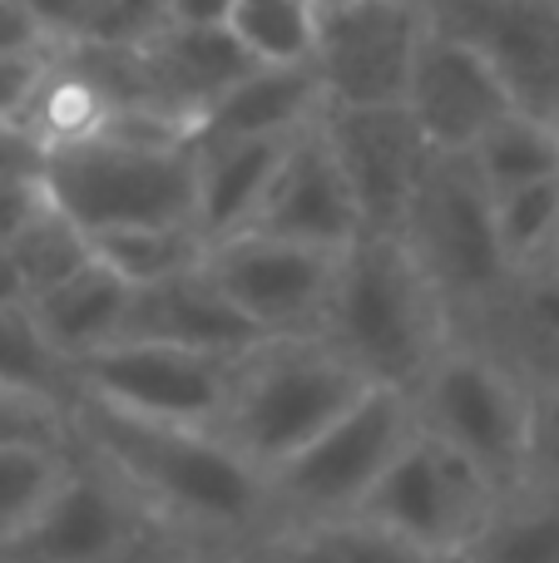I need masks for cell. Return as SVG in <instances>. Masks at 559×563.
<instances>
[{"instance_id":"1","label":"cell","mask_w":559,"mask_h":563,"mask_svg":"<svg viewBox=\"0 0 559 563\" xmlns=\"http://www.w3.org/2000/svg\"><path fill=\"white\" fill-rule=\"evenodd\" d=\"M69 430L204 554L228 559L273 529L263 470L213 430L129 416L85 396H69Z\"/></svg>"},{"instance_id":"2","label":"cell","mask_w":559,"mask_h":563,"mask_svg":"<svg viewBox=\"0 0 559 563\" xmlns=\"http://www.w3.org/2000/svg\"><path fill=\"white\" fill-rule=\"evenodd\" d=\"M40 178L85 233L194 223V124L164 109H114L99 134L45 148Z\"/></svg>"},{"instance_id":"3","label":"cell","mask_w":559,"mask_h":563,"mask_svg":"<svg viewBox=\"0 0 559 563\" xmlns=\"http://www.w3.org/2000/svg\"><path fill=\"white\" fill-rule=\"evenodd\" d=\"M317 336L372 386L412 390L451 341V311L396 233H362L342 247Z\"/></svg>"},{"instance_id":"4","label":"cell","mask_w":559,"mask_h":563,"mask_svg":"<svg viewBox=\"0 0 559 563\" xmlns=\"http://www.w3.org/2000/svg\"><path fill=\"white\" fill-rule=\"evenodd\" d=\"M366 386L372 380L322 336H257L238 351L213 435H223L257 470H273L327 420L342 416Z\"/></svg>"},{"instance_id":"5","label":"cell","mask_w":559,"mask_h":563,"mask_svg":"<svg viewBox=\"0 0 559 563\" xmlns=\"http://www.w3.org/2000/svg\"><path fill=\"white\" fill-rule=\"evenodd\" d=\"M184 554L204 549L188 544L105 460L75 440L65 479L45 509L0 549V563H174Z\"/></svg>"},{"instance_id":"6","label":"cell","mask_w":559,"mask_h":563,"mask_svg":"<svg viewBox=\"0 0 559 563\" xmlns=\"http://www.w3.org/2000/svg\"><path fill=\"white\" fill-rule=\"evenodd\" d=\"M416 430L412 396L396 386H366L337 420H327L307 445L263 470L267 505L277 525H322L357 515L366 489L382 479L392 455Z\"/></svg>"},{"instance_id":"7","label":"cell","mask_w":559,"mask_h":563,"mask_svg":"<svg viewBox=\"0 0 559 563\" xmlns=\"http://www.w3.org/2000/svg\"><path fill=\"white\" fill-rule=\"evenodd\" d=\"M406 396H412L416 430L465 455L501 489L530 475L535 390L495 356L465 341H446L441 356Z\"/></svg>"},{"instance_id":"8","label":"cell","mask_w":559,"mask_h":563,"mask_svg":"<svg viewBox=\"0 0 559 563\" xmlns=\"http://www.w3.org/2000/svg\"><path fill=\"white\" fill-rule=\"evenodd\" d=\"M396 238L421 263L431 287L441 291L451 327L471 317L485 297H495L501 282L511 277V263H505L501 238H495L491 188L475 174L471 154L431 148Z\"/></svg>"},{"instance_id":"9","label":"cell","mask_w":559,"mask_h":563,"mask_svg":"<svg viewBox=\"0 0 559 563\" xmlns=\"http://www.w3.org/2000/svg\"><path fill=\"white\" fill-rule=\"evenodd\" d=\"M233 361L238 356H223V351L119 336L79 356L69 376H75V396L99 400V406L213 430L223 416L228 386H233Z\"/></svg>"},{"instance_id":"10","label":"cell","mask_w":559,"mask_h":563,"mask_svg":"<svg viewBox=\"0 0 559 563\" xmlns=\"http://www.w3.org/2000/svg\"><path fill=\"white\" fill-rule=\"evenodd\" d=\"M495 495H501V485L485 470H475L471 460L456 455L451 445H441L426 430H412L406 445L392 455V465L382 470V479L366 489L357 515L451 559L475 539Z\"/></svg>"},{"instance_id":"11","label":"cell","mask_w":559,"mask_h":563,"mask_svg":"<svg viewBox=\"0 0 559 563\" xmlns=\"http://www.w3.org/2000/svg\"><path fill=\"white\" fill-rule=\"evenodd\" d=\"M342 247H317L273 238L257 228L218 238L204 247V267L228 291L257 336H317L327 297H332Z\"/></svg>"},{"instance_id":"12","label":"cell","mask_w":559,"mask_h":563,"mask_svg":"<svg viewBox=\"0 0 559 563\" xmlns=\"http://www.w3.org/2000/svg\"><path fill=\"white\" fill-rule=\"evenodd\" d=\"M426 20L416 0H342L317 10L313 69L327 104H396Z\"/></svg>"},{"instance_id":"13","label":"cell","mask_w":559,"mask_h":563,"mask_svg":"<svg viewBox=\"0 0 559 563\" xmlns=\"http://www.w3.org/2000/svg\"><path fill=\"white\" fill-rule=\"evenodd\" d=\"M431 35L481 49L515 109L559 114V0H416Z\"/></svg>"},{"instance_id":"14","label":"cell","mask_w":559,"mask_h":563,"mask_svg":"<svg viewBox=\"0 0 559 563\" xmlns=\"http://www.w3.org/2000/svg\"><path fill=\"white\" fill-rule=\"evenodd\" d=\"M317 119L362 208V233H396L416 194V178L431 158V139L421 134L412 109L402 99L396 104H322Z\"/></svg>"},{"instance_id":"15","label":"cell","mask_w":559,"mask_h":563,"mask_svg":"<svg viewBox=\"0 0 559 563\" xmlns=\"http://www.w3.org/2000/svg\"><path fill=\"white\" fill-rule=\"evenodd\" d=\"M248 228L317 247H347L352 238H362V208H357L352 184H347L332 144H327L322 119L303 124L283 144V158H277L273 178L263 188V203H257Z\"/></svg>"},{"instance_id":"16","label":"cell","mask_w":559,"mask_h":563,"mask_svg":"<svg viewBox=\"0 0 559 563\" xmlns=\"http://www.w3.org/2000/svg\"><path fill=\"white\" fill-rule=\"evenodd\" d=\"M402 104L412 109L431 148H451V154H465L505 109H515L481 49L431 35V30L421 35V49L412 59Z\"/></svg>"},{"instance_id":"17","label":"cell","mask_w":559,"mask_h":563,"mask_svg":"<svg viewBox=\"0 0 559 563\" xmlns=\"http://www.w3.org/2000/svg\"><path fill=\"white\" fill-rule=\"evenodd\" d=\"M451 341L495 356L530 390L559 380V267H515L495 297L451 327Z\"/></svg>"},{"instance_id":"18","label":"cell","mask_w":559,"mask_h":563,"mask_svg":"<svg viewBox=\"0 0 559 563\" xmlns=\"http://www.w3.org/2000/svg\"><path fill=\"white\" fill-rule=\"evenodd\" d=\"M119 336L174 341V346L238 356V351H248L257 341V331H253V321L228 301V291L218 287L213 273L204 267V257H198L194 267H178V273H168V277L129 287V307H124Z\"/></svg>"},{"instance_id":"19","label":"cell","mask_w":559,"mask_h":563,"mask_svg":"<svg viewBox=\"0 0 559 563\" xmlns=\"http://www.w3.org/2000/svg\"><path fill=\"white\" fill-rule=\"evenodd\" d=\"M134 49L149 79V99L164 114H178L184 124H198V114L233 79H243L257 65L228 25H178V20H164L149 35H139Z\"/></svg>"},{"instance_id":"20","label":"cell","mask_w":559,"mask_h":563,"mask_svg":"<svg viewBox=\"0 0 559 563\" xmlns=\"http://www.w3.org/2000/svg\"><path fill=\"white\" fill-rule=\"evenodd\" d=\"M322 104L327 99H322V79H317L313 59H287V65H267V59H257L243 79H233V85L198 114L194 144L198 139L297 134L303 124H313Z\"/></svg>"},{"instance_id":"21","label":"cell","mask_w":559,"mask_h":563,"mask_svg":"<svg viewBox=\"0 0 559 563\" xmlns=\"http://www.w3.org/2000/svg\"><path fill=\"white\" fill-rule=\"evenodd\" d=\"M293 134L273 139H198L194 144V223L208 243L253 223L263 188L273 178L283 144Z\"/></svg>"},{"instance_id":"22","label":"cell","mask_w":559,"mask_h":563,"mask_svg":"<svg viewBox=\"0 0 559 563\" xmlns=\"http://www.w3.org/2000/svg\"><path fill=\"white\" fill-rule=\"evenodd\" d=\"M25 307H30L35 331L50 341V351H55L65 366H75L79 356H89V351L109 346V341L119 336L124 307H129V282L109 263L89 257L75 277L35 291Z\"/></svg>"},{"instance_id":"23","label":"cell","mask_w":559,"mask_h":563,"mask_svg":"<svg viewBox=\"0 0 559 563\" xmlns=\"http://www.w3.org/2000/svg\"><path fill=\"white\" fill-rule=\"evenodd\" d=\"M461 554L471 563H559V485L540 475L505 485Z\"/></svg>"},{"instance_id":"24","label":"cell","mask_w":559,"mask_h":563,"mask_svg":"<svg viewBox=\"0 0 559 563\" xmlns=\"http://www.w3.org/2000/svg\"><path fill=\"white\" fill-rule=\"evenodd\" d=\"M475 174L485 178V188H511L530 184V178L559 174V124L530 109H505L471 148Z\"/></svg>"},{"instance_id":"25","label":"cell","mask_w":559,"mask_h":563,"mask_svg":"<svg viewBox=\"0 0 559 563\" xmlns=\"http://www.w3.org/2000/svg\"><path fill=\"white\" fill-rule=\"evenodd\" d=\"M89 243H95L99 263H109L129 287H139V282L168 277L178 267H194L208 238L198 233V223H124L89 233Z\"/></svg>"},{"instance_id":"26","label":"cell","mask_w":559,"mask_h":563,"mask_svg":"<svg viewBox=\"0 0 559 563\" xmlns=\"http://www.w3.org/2000/svg\"><path fill=\"white\" fill-rule=\"evenodd\" d=\"M69 460H75V435L0 445V549L45 509V499L65 479Z\"/></svg>"},{"instance_id":"27","label":"cell","mask_w":559,"mask_h":563,"mask_svg":"<svg viewBox=\"0 0 559 563\" xmlns=\"http://www.w3.org/2000/svg\"><path fill=\"white\" fill-rule=\"evenodd\" d=\"M491 218H495V238H501V253L511 263V273L515 267L550 263L555 238H559V174L491 188Z\"/></svg>"},{"instance_id":"28","label":"cell","mask_w":559,"mask_h":563,"mask_svg":"<svg viewBox=\"0 0 559 563\" xmlns=\"http://www.w3.org/2000/svg\"><path fill=\"white\" fill-rule=\"evenodd\" d=\"M10 257H15V273L25 282V301L35 297V291L55 287V282L75 277L79 267L95 257V243H89V233L75 223L69 213H59L55 203H45L35 218H30L25 228H20L15 238H10Z\"/></svg>"},{"instance_id":"29","label":"cell","mask_w":559,"mask_h":563,"mask_svg":"<svg viewBox=\"0 0 559 563\" xmlns=\"http://www.w3.org/2000/svg\"><path fill=\"white\" fill-rule=\"evenodd\" d=\"M228 30L243 40V49L267 65L313 55L317 35V0H233Z\"/></svg>"},{"instance_id":"30","label":"cell","mask_w":559,"mask_h":563,"mask_svg":"<svg viewBox=\"0 0 559 563\" xmlns=\"http://www.w3.org/2000/svg\"><path fill=\"white\" fill-rule=\"evenodd\" d=\"M0 386H25L65 406L75 396V376L35 331L30 307H0Z\"/></svg>"},{"instance_id":"31","label":"cell","mask_w":559,"mask_h":563,"mask_svg":"<svg viewBox=\"0 0 559 563\" xmlns=\"http://www.w3.org/2000/svg\"><path fill=\"white\" fill-rule=\"evenodd\" d=\"M322 534L342 563H441V554H431V549H421L416 539L396 534V529L376 525V519H366V515L322 519Z\"/></svg>"},{"instance_id":"32","label":"cell","mask_w":559,"mask_h":563,"mask_svg":"<svg viewBox=\"0 0 559 563\" xmlns=\"http://www.w3.org/2000/svg\"><path fill=\"white\" fill-rule=\"evenodd\" d=\"M69 406L25 386H0V445L15 440H69Z\"/></svg>"},{"instance_id":"33","label":"cell","mask_w":559,"mask_h":563,"mask_svg":"<svg viewBox=\"0 0 559 563\" xmlns=\"http://www.w3.org/2000/svg\"><path fill=\"white\" fill-rule=\"evenodd\" d=\"M228 563H342L337 549L327 544L322 525H277L267 534H257L253 544H243Z\"/></svg>"},{"instance_id":"34","label":"cell","mask_w":559,"mask_h":563,"mask_svg":"<svg viewBox=\"0 0 559 563\" xmlns=\"http://www.w3.org/2000/svg\"><path fill=\"white\" fill-rule=\"evenodd\" d=\"M50 55L55 49H0V119H15L30 109L40 79L50 69Z\"/></svg>"},{"instance_id":"35","label":"cell","mask_w":559,"mask_h":563,"mask_svg":"<svg viewBox=\"0 0 559 563\" xmlns=\"http://www.w3.org/2000/svg\"><path fill=\"white\" fill-rule=\"evenodd\" d=\"M530 475L559 485V380L535 390L530 416Z\"/></svg>"},{"instance_id":"36","label":"cell","mask_w":559,"mask_h":563,"mask_svg":"<svg viewBox=\"0 0 559 563\" xmlns=\"http://www.w3.org/2000/svg\"><path fill=\"white\" fill-rule=\"evenodd\" d=\"M45 203L50 194L40 174H0V243H10Z\"/></svg>"},{"instance_id":"37","label":"cell","mask_w":559,"mask_h":563,"mask_svg":"<svg viewBox=\"0 0 559 563\" xmlns=\"http://www.w3.org/2000/svg\"><path fill=\"white\" fill-rule=\"evenodd\" d=\"M164 25V0H105V40H139Z\"/></svg>"},{"instance_id":"38","label":"cell","mask_w":559,"mask_h":563,"mask_svg":"<svg viewBox=\"0 0 559 563\" xmlns=\"http://www.w3.org/2000/svg\"><path fill=\"white\" fill-rule=\"evenodd\" d=\"M0 49H55L25 0H0Z\"/></svg>"},{"instance_id":"39","label":"cell","mask_w":559,"mask_h":563,"mask_svg":"<svg viewBox=\"0 0 559 563\" xmlns=\"http://www.w3.org/2000/svg\"><path fill=\"white\" fill-rule=\"evenodd\" d=\"M45 164V148L15 119H0V174H40Z\"/></svg>"},{"instance_id":"40","label":"cell","mask_w":559,"mask_h":563,"mask_svg":"<svg viewBox=\"0 0 559 563\" xmlns=\"http://www.w3.org/2000/svg\"><path fill=\"white\" fill-rule=\"evenodd\" d=\"M233 0H164V20L178 25H228Z\"/></svg>"},{"instance_id":"41","label":"cell","mask_w":559,"mask_h":563,"mask_svg":"<svg viewBox=\"0 0 559 563\" xmlns=\"http://www.w3.org/2000/svg\"><path fill=\"white\" fill-rule=\"evenodd\" d=\"M0 307H25V282L15 273V257L0 243Z\"/></svg>"},{"instance_id":"42","label":"cell","mask_w":559,"mask_h":563,"mask_svg":"<svg viewBox=\"0 0 559 563\" xmlns=\"http://www.w3.org/2000/svg\"><path fill=\"white\" fill-rule=\"evenodd\" d=\"M174 563H228V559H213V554H184V559H174Z\"/></svg>"},{"instance_id":"43","label":"cell","mask_w":559,"mask_h":563,"mask_svg":"<svg viewBox=\"0 0 559 563\" xmlns=\"http://www.w3.org/2000/svg\"><path fill=\"white\" fill-rule=\"evenodd\" d=\"M441 563H471V559H465V554H451V559H441Z\"/></svg>"},{"instance_id":"44","label":"cell","mask_w":559,"mask_h":563,"mask_svg":"<svg viewBox=\"0 0 559 563\" xmlns=\"http://www.w3.org/2000/svg\"><path fill=\"white\" fill-rule=\"evenodd\" d=\"M322 5H342V0H317V10H322Z\"/></svg>"},{"instance_id":"45","label":"cell","mask_w":559,"mask_h":563,"mask_svg":"<svg viewBox=\"0 0 559 563\" xmlns=\"http://www.w3.org/2000/svg\"><path fill=\"white\" fill-rule=\"evenodd\" d=\"M550 263H555V267H559V238H555V257H550Z\"/></svg>"},{"instance_id":"46","label":"cell","mask_w":559,"mask_h":563,"mask_svg":"<svg viewBox=\"0 0 559 563\" xmlns=\"http://www.w3.org/2000/svg\"><path fill=\"white\" fill-rule=\"evenodd\" d=\"M555 124H559V114H555Z\"/></svg>"}]
</instances>
